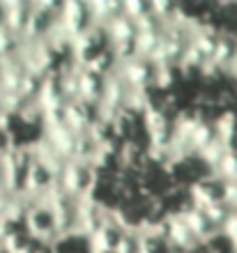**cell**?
I'll list each match as a JSON object with an SVG mask.
<instances>
[]
</instances>
